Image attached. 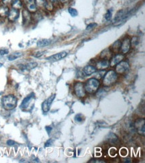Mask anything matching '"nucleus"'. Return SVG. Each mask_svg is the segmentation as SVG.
<instances>
[{
	"mask_svg": "<svg viewBox=\"0 0 145 163\" xmlns=\"http://www.w3.org/2000/svg\"><path fill=\"white\" fill-rule=\"evenodd\" d=\"M1 103L4 108L7 110H12L17 106V99L14 95H7L4 96L1 99Z\"/></svg>",
	"mask_w": 145,
	"mask_h": 163,
	"instance_id": "nucleus-1",
	"label": "nucleus"
},
{
	"mask_svg": "<svg viewBox=\"0 0 145 163\" xmlns=\"http://www.w3.org/2000/svg\"><path fill=\"white\" fill-rule=\"evenodd\" d=\"M100 87V82L96 78H90L86 82L84 88L87 92L89 94H94L96 92Z\"/></svg>",
	"mask_w": 145,
	"mask_h": 163,
	"instance_id": "nucleus-2",
	"label": "nucleus"
},
{
	"mask_svg": "<svg viewBox=\"0 0 145 163\" xmlns=\"http://www.w3.org/2000/svg\"><path fill=\"white\" fill-rule=\"evenodd\" d=\"M117 73L114 70H110L105 73L103 79V84L105 86H111L117 80Z\"/></svg>",
	"mask_w": 145,
	"mask_h": 163,
	"instance_id": "nucleus-3",
	"label": "nucleus"
},
{
	"mask_svg": "<svg viewBox=\"0 0 145 163\" xmlns=\"http://www.w3.org/2000/svg\"><path fill=\"white\" fill-rule=\"evenodd\" d=\"M34 99H35V95H34V93H31L30 95L26 96L23 100L22 104H21L20 108L23 110H28L30 107L33 108Z\"/></svg>",
	"mask_w": 145,
	"mask_h": 163,
	"instance_id": "nucleus-4",
	"label": "nucleus"
},
{
	"mask_svg": "<svg viewBox=\"0 0 145 163\" xmlns=\"http://www.w3.org/2000/svg\"><path fill=\"white\" fill-rule=\"evenodd\" d=\"M134 127L139 135H144L145 134V119L144 118H139L136 120L134 123Z\"/></svg>",
	"mask_w": 145,
	"mask_h": 163,
	"instance_id": "nucleus-5",
	"label": "nucleus"
},
{
	"mask_svg": "<svg viewBox=\"0 0 145 163\" xmlns=\"http://www.w3.org/2000/svg\"><path fill=\"white\" fill-rule=\"evenodd\" d=\"M74 92L76 95L80 98H84L86 96V90L84 88V86L82 82H77L75 84L74 87Z\"/></svg>",
	"mask_w": 145,
	"mask_h": 163,
	"instance_id": "nucleus-6",
	"label": "nucleus"
},
{
	"mask_svg": "<svg viewBox=\"0 0 145 163\" xmlns=\"http://www.w3.org/2000/svg\"><path fill=\"white\" fill-rule=\"evenodd\" d=\"M129 64L126 62H120L117 65H116V72L118 73H125L129 70Z\"/></svg>",
	"mask_w": 145,
	"mask_h": 163,
	"instance_id": "nucleus-7",
	"label": "nucleus"
},
{
	"mask_svg": "<svg viewBox=\"0 0 145 163\" xmlns=\"http://www.w3.org/2000/svg\"><path fill=\"white\" fill-rule=\"evenodd\" d=\"M55 97H56V94H53L51 96H50L42 104V108L43 112H47L50 109V106L51 104L52 103V102L54 101V100L55 99Z\"/></svg>",
	"mask_w": 145,
	"mask_h": 163,
	"instance_id": "nucleus-8",
	"label": "nucleus"
},
{
	"mask_svg": "<svg viewBox=\"0 0 145 163\" xmlns=\"http://www.w3.org/2000/svg\"><path fill=\"white\" fill-rule=\"evenodd\" d=\"M130 46H131L130 39L128 38H125L124 39L122 42L121 43V46H120L121 52H122L123 54H127L128 52L130 51Z\"/></svg>",
	"mask_w": 145,
	"mask_h": 163,
	"instance_id": "nucleus-9",
	"label": "nucleus"
},
{
	"mask_svg": "<svg viewBox=\"0 0 145 163\" xmlns=\"http://www.w3.org/2000/svg\"><path fill=\"white\" fill-rule=\"evenodd\" d=\"M68 53L66 52H60V53H58V54H56L54 55H52V56H49L47 57L46 60H50V61H58V60H62L63 58H64V57L67 56Z\"/></svg>",
	"mask_w": 145,
	"mask_h": 163,
	"instance_id": "nucleus-10",
	"label": "nucleus"
},
{
	"mask_svg": "<svg viewBox=\"0 0 145 163\" xmlns=\"http://www.w3.org/2000/svg\"><path fill=\"white\" fill-rule=\"evenodd\" d=\"M110 66V62L108 60H102L96 63V68L98 70H104Z\"/></svg>",
	"mask_w": 145,
	"mask_h": 163,
	"instance_id": "nucleus-11",
	"label": "nucleus"
},
{
	"mask_svg": "<svg viewBox=\"0 0 145 163\" xmlns=\"http://www.w3.org/2000/svg\"><path fill=\"white\" fill-rule=\"evenodd\" d=\"M19 16H20V12L18 11L17 9H15L14 8L10 10L9 12L8 15H7V17H8V20L10 21V22H15V21H16L18 19Z\"/></svg>",
	"mask_w": 145,
	"mask_h": 163,
	"instance_id": "nucleus-12",
	"label": "nucleus"
},
{
	"mask_svg": "<svg viewBox=\"0 0 145 163\" xmlns=\"http://www.w3.org/2000/svg\"><path fill=\"white\" fill-rule=\"evenodd\" d=\"M97 71L96 67L93 66V65H88L83 68L82 72L85 76H90L93 74Z\"/></svg>",
	"mask_w": 145,
	"mask_h": 163,
	"instance_id": "nucleus-13",
	"label": "nucleus"
},
{
	"mask_svg": "<svg viewBox=\"0 0 145 163\" xmlns=\"http://www.w3.org/2000/svg\"><path fill=\"white\" fill-rule=\"evenodd\" d=\"M124 59L123 54H117L115 56H114L110 60V66H115L117 65L118 63L122 62Z\"/></svg>",
	"mask_w": 145,
	"mask_h": 163,
	"instance_id": "nucleus-14",
	"label": "nucleus"
},
{
	"mask_svg": "<svg viewBox=\"0 0 145 163\" xmlns=\"http://www.w3.org/2000/svg\"><path fill=\"white\" fill-rule=\"evenodd\" d=\"M38 66V64H37V62H30L28 63V64H26L25 65L22 64L20 65V69L22 70H32L34 68H36Z\"/></svg>",
	"mask_w": 145,
	"mask_h": 163,
	"instance_id": "nucleus-15",
	"label": "nucleus"
},
{
	"mask_svg": "<svg viewBox=\"0 0 145 163\" xmlns=\"http://www.w3.org/2000/svg\"><path fill=\"white\" fill-rule=\"evenodd\" d=\"M23 22L24 25H28L31 22L30 13L26 9L23 10Z\"/></svg>",
	"mask_w": 145,
	"mask_h": 163,
	"instance_id": "nucleus-16",
	"label": "nucleus"
},
{
	"mask_svg": "<svg viewBox=\"0 0 145 163\" xmlns=\"http://www.w3.org/2000/svg\"><path fill=\"white\" fill-rule=\"evenodd\" d=\"M51 44V40L48 39H41L38 41L37 42V46L39 48H44V47H46L49 46L50 44Z\"/></svg>",
	"mask_w": 145,
	"mask_h": 163,
	"instance_id": "nucleus-17",
	"label": "nucleus"
},
{
	"mask_svg": "<svg viewBox=\"0 0 145 163\" xmlns=\"http://www.w3.org/2000/svg\"><path fill=\"white\" fill-rule=\"evenodd\" d=\"M9 8L6 6H0V17H6L9 14Z\"/></svg>",
	"mask_w": 145,
	"mask_h": 163,
	"instance_id": "nucleus-18",
	"label": "nucleus"
},
{
	"mask_svg": "<svg viewBox=\"0 0 145 163\" xmlns=\"http://www.w3.org/2000/svg\"><path fill=\"white\" fill-rule=\"evenodd\" d=\"M112 56V52L110 51V49H106L102 52L101 57V58L104 59V60H109V58H110V57Z\"/></svg>",
	"mask_w": 145,
	"mask_h": 163,
	"instance_id": "nucleus-19",
	"label": "nucleus"
},
{
	"mask_svg": "<svg viewBox=\"0 0 145 163\" xmlns=\"http://www.w3.org/2000/svg\"><path fill=\"white\" fill-rule=\"evenodd\" d=\"M120 46H121L120 41V40L116 41L111 46L112 51L115 52V53H117V52H118L120 50Z\"/></svg>",
	"mask_w": 145,
	"mask_h": 163,
	"instance_id": "nucleus-20",
	"label": "nucleus"
},
{
	"mask_svg": "<svg viewBox=\"0 0 145 163\" xmlns=\"http://www.w3.org/2000/svg\"><path fill=\"white\" fill-rule=\"evenodd\" d=\"M22 56V54L21 52H15L10 54L8 56V60L9 61H14V60L17 59L18 57H20Z\"/></svg>",
	"mask_w": 145,
	"mask_h": 163,
	"instance_id": "nucleus-21",
	"label": "nucleus"
},
{
	"mask_svg": "<svg viewBox=\"0 0 145 163\" xmlns=\"http://www.w3.org/2000/svg\"><path fill=\"white\" fill-rule=\"evenodd\" d=\"M12 7L14 9H20L22 7V4L20 0H14L12 2Z\"/></svg>",
	"mask_w": 145,
	"mask_h": 163,
	"instance_id": "nucleus-22",
	"label": "nucleus"
},
{
	"mask_svg": "<svg viewBox=\"0 0 145 163\" xmlns=\"http://www.w3.org/2000/svg\"><path fill=\"white\" fill-rule=\"evenodd\" d=\"M109 137V140L110 142H111V143H117L118 142V138L117 136H116L115 135H114L113 133H110L109 135V136H108Z\"/></svg>",
	"mask_w": 145,
	"mask_h": 163,
	"instance_id": "nucleus-23",
	"label": "nucleus"
},
{
	"mask_svg": "<svg viewBox=\"0 0 145 163\" xmlns=\"http://www.w3.org/2000/svg\"><path fill=\"white\" fill-rule=\"evenodd\" d=\"M35 1V4L36 5V6H38V7H45V6H46V2L47 1L46 0H34Z\"/></svg>",
	"mask_w": 145,
	"mask_h": 163,
	"instance_id": "nucleus-24",
	"label": "nucleus"
},
{
	"mask_svg": "<svg viewBox=\"0 0 145 163\" xmlns=\"http://www.w3.org/2000/svg\"><path fill=\"white\" fill-rule=\"evenodd\" d=\"M68 12H69L70 14L72 15V17H76L78 15L77 10L74 8H72V7H69V8H68Z\"/></svg>",
	"mask_w": 145,
	"mask_h": 163,
	"instance_id": "nucleus-25",
	"label": "nucleus"
},
{
	"mask_svg": "<svg viewBox=\"0 0 145 163\" xmlns=\"http://www.w3.org/2000/svg\"><path fill=\"white\" fill-rule=\"evenodd\" d=\"M75 120L77 122H82L84 120V116L81 114H78L76 115Z\"/></svg>",
	"mask_w": 145,
	"mask_h": 163,
	"instance_id": "nucleus-26",
	"label": "nucleus"
},
{
	"mask_svg": "<svg viewBox=\"0 0 145 163\" xmlns=\"http://www.w3.org/2000/svg\"><path fill=\"white\" fill-rule=\"evenodd\" d=\"M138 44V39L137 37H133L130 40V44L133 46H136Z\"/></svg>",
	"mask_w": 145,
	"mask_h": 163,
	"instance_id": "nucleus-27",
	"label": "nucleus"
},
{
	"mask_svg": "<svg viewBox=\"0 0 145 163\" xmlns=\"http://www.w3.org/2000/svg\"><path fill=\"white\" fill-rule=\"evenodd\" d=\"M112 14L111 11L109 10V11L107 12L106 14H105L104 17H105V19H106V20H110L112 18Z\"/></svg>",
	"mask_w": 145,
	"mask_h": 163,
	"instance_id": "nucleus-28",
	"label": "nucleus"
},
{
	"mask_svg": "<svg viewBox=\"0 0 145 163\" xmlns=\"http://www.w3.org/2000/svg\"><path fill=\"white\" fill-rule=\"evenodd\" d=\"M45 8L47 9V10H49V11H51V10L53 9V6H52L51 2L47 1L46 6H45Z\"/></svg>",
	"mask_w": 145,
	"mask_h": 163,
	"instance_id": "nucleus-29",
	"label": "nucleus"
},
{
	"mask_svg": "<svg viewBox=\"0 0 145 163\" xmlns=\"http://www.w3.org/2000/svg\"><path fill=\"white\" fill-rule=\"evenodd\" d=\"M44 53H46V51H39V52H37L36 53H35V54L34 55V57H39L43 56V55L44 54Z\"/></svg>",
	"mask_w": 145,
	"mask_h": 163,
	"instance_id": "nucleus-30",
	"label": "nucleus"
},
{
	"mask_svg": "<svg viewBox=\"0 0 145 163\" xmlns=\"http://www.w3.org/2000/svg\"><path fill=\"white\" fill-rule=\"evenodd\" d=\"M97 24L95 23H90L89 25H88V26H87L86 28V30H92V29H93L94 28H95V26H96Z\"/></svg>",
	"mask_w": 145,
	"mask_h": 163,
	"instance_id": "nucleus-31",
	"label": "nucleus"
},
{
	"mask_svg": "<svg viewBox=\"0 0 145 163\" xmlns=\"http://www.w3.org/2000/svg\"><path fill=\"white\" fill-rule=\"evenodd\" d=\"M9 53V50L7 49H0V55L1 56H4Z\"/></svg>",
	"mask_w": 145,
	"mask_h": 163,
	"instance_id": "nucleus-32",
	"label": "nucleus"
},
{
	"mask_svg": "<svg viewBox=\"0 0 145 163\" xmlns=\"http://www.w3.org/2000/svg\"><path fill=\"white\" fill-rule=\"evenodd\" d=\"M52 143H53V140H52V139H49V140H47L46 143H45V147H48V146H50Z\"/></svg>",
	"mask_w": 145,
	"mask_h": 163,
	"instance_id": "nucleus-33",
	"label": "nucleus"
},
{
	"mask_svg": "<svg viewBox=\"0 0 145 163\" xmlns=\"http://www.w3.org/2000/svg\"><path fill=\"white\" fill-rule=\"evenodd\" d=\"M7 144L8 146H14L15 144V143L12 140H8L7 141Z\"/></svg>",
	"mask_w": 145,
	"mask_h": 163,
	"instance_id": "nucleus-34",
	"label": "nucleus"
},
{
	"mask_svg": "<svg viewBox=\"0 0 145 163\" xmlns=\"http://www.w3.org/2000/svg\"><path fill=\"white\" fill-rule=\"evenodd\" d=\"M12 1V0H2V2H3L4 4L7 5V4H9L11 3Z\"/></svg>",
	"mask_w": 145,
	"mask_h": 163,
	"instance_id": "nucleus-35",
	"label": "nucleus"
},
{
	"mask_svg": "<svg viewBox=\"0 0 145 163\" xmlns=\"http://www.w3.org/2000/svg\"><path fill=\"white\" fill-rule=\"evenodd\" d=\"M46 131L47 132V133L50 134V133L51 131H52V128L50 127H46Z\"/></svg>",
	"mask_w": 145,
	"mask_h": 163,
	"instance_id": "nucleus-36",
	"label": "nucleus"
},
{
	"mask_svg": "<svg viewBox=\"0 0 145 163\" xmlns=\"http://www.w3.org/2000/svg\"><path fill=\"white\" fill-rule=\"evenodd\" d=\"M70 0H60V1L62 2V3L63 4H65V3H67V2L68 1H70Z\"/></svg>",
	"mask_w": 145,
	"mask_h": 163,
	"instance_id": "nucleus-37",
	"label": "nucleus"
},
{
	"mask_svg": "<svg viewBox=\"0 0 145 163\" xmlns=\"http://www.w3.org/2000/svg\"><path fill=\"white\" fill-rule=\"evenodd\" d=\"M125 162H131V160L130 159H126L125 160Z\"/></svg>",
	"mask_w": 145,
	"mask_h": 163,
	"instance_id": "nucleus-38",
	"label": "nucleus"
},
{
	"mask_svg": "<svg viewBox=\"0 0 145 163\" xmlns=\"http://www.w3.org/2000/svg\"><path fill=\"white\" fill-rule=\"evenodd\" d=\"M50 2H56L57 0H50Z\"/></svg>",
	"mask_w": 145,
	"mask_h": 163,
	"instance_id": "nucleus-39",
	"label": "nucleus"
},
{
	"mask_svg": "<svg viewBox=\"0 0 145 163\" xmlns=\"http://www.w3.org/2000/svg\"><path fill=\"white\" fill-rule=\"evenodd\" d=\"M2 65H3V64H2V63H0V68L2 67Z\"/></svg>",
	"mask_w": 145,
	"mask_h": 163,
	"instance_id": "nucleus-40",
	"label": "nucleus"
}]
</instances>
